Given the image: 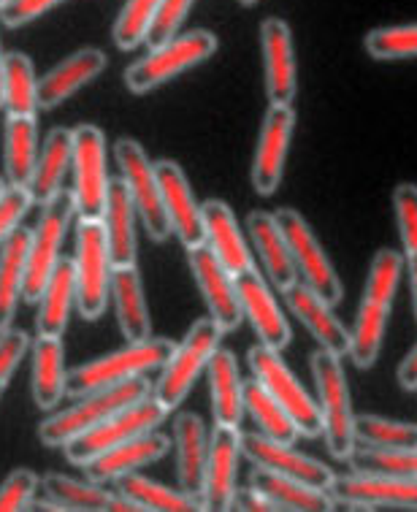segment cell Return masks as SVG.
I'll list each match as a JSON object with an SVG mask.
<instances>
[{
  "label": "cell",
  "mask_w": 417,
  "mask_h": 512,
  "mask_svg": "<svg viewBox=\"0 0 417 512\" xmlns=\"http://www.w3.org/2000/svg\"><path fill=\"white\" fill-rule=\"evenodd\" d=\"M76 217V201L71 190H57L47 204L41 206L36 228L30 231L28 244V263H25V290L22 298L28 304H36L44 285L52 277L57 261H60V244L65 239L68 225Z\"/></svg>",
  "instance_id": "5"
},
{
  "label": "cell",
  "mask_w": 417,
  "mask_h": 512,
  "mask_svg": "<svg viewBox=\"0 0 417 512\" xmlns=\"http://www.w3.org/2000/svg\"><path fill=\"white\" fill-rule=\"evenodd\" d=\"M74 201L79 220H103L109 196L106 171V136L95 125L74 128Z\"/></svg>",
  "instance_id": "12"
},
{
  "label": "cell",
  "mask_w": 417,
  "mask_h": 512,
  "mask_svg": "<svg viewBox=\"0 0 417 512\" xmlns=\"http://www.w3.org/2000/svg\"><path fill=\"white\" fill-rule=\"evenodd\" d=\"M209 393L212 412L220 426H239L244 415V382L239 377V364L231 350H214L209 358Z\"/></svg>",
  "instance_id": "30"
},
{
  "label": "cell",
  "mask_w": 417,
  "mask_h": 512,
  "mask_svg": "<svg viewBox=\"0 0 417 512\" xmlns=\"http://www.w3.org/2000/svg\"><path fill=\"white\" fill-rule=\"evenodd\" d=\"M285 293V304L293 315L301 320V326L315 336L317 345L334 353L336 358H344L350 353V331L342 326V320L334 315V307L317 296L309 285L293 282Z\"/></svg>",
  "instance_id": "21"
},
{
  "label": "cell",
  "mask_w": 417,
  "mask_h": 512,
  "mask_svg": "<svg viewBox=\"0 0 417 512\" xmlns=\"http://www.w3.org/2000/svg\"><path fill=\"white\" fill-rule=\"evenodd\" d=\"M217 47H220V41L209 30H190L182 36L177 33L174 38H168L166 44L152 47L149 55L125 68V87L133 95L149 93L190 68L201 66L217 52Z\"/></svg>",
  "instance_id": "4"
},
{
  "label": "cell",
  "mask_w": 417,
  "mask_h": 512,
  "mask_svg": "<svg viewBox=\"0 0 417 512\" xmlns=\"http://www.w3.org/2000/svg\"><path fill=\"white\" fill-rule=\"evenodd\" d=\"M223 334L225 331L214 323L212 317H201V320H195L193 326H190L185 339L174 347V353H171V358L163 366V374H160L158 385L152 391V396L168 412L177 410L179 404L187 399V393L193 391L198 374L206 369Z\"/></svg>",
  "instance_id": "7"
},
{
  "label": "cell",
  "mask_w": 417,
  "mask_h": 512,
  "mask_svg": "<svg viewBox=\"0 0 417 512\" xmlns=\"http://www.w3.org/2000/svg\"><path fill=\"white\" fill-rule=\"evenodd\" d=\"M233 285L239 293L241 312L250 320L260 342L274 347V350H285L290 345L288 317L282 315V309L274 301V293L266 285V280L260 277V271L250 266V269L233 274Z\"/></svg>",
  "instance_id": "18"
},
{
  "label": "cell",
  "mask_w": 417,
  "mask_h": 512,
  "mask_svg": "<svg viewBox=\"0 0 417 512\" xmlns=\"http://www.w3.org/2000/svg\"><path fill=\"white\" fill-rule=\"evenodd\" d=\"M247 228H250L252 244H255L260 261H263V269L274 282V288L288 290L296 282L298 269L293 263V255H290L288 242L279 231L277 217L271 212H263V209H255V212L247 215Z\"/></svg>",
  "instance_id": "25"
},
{
  "label": "cell",
  "mask_w": 417,
  "mask_h": 512,
  "mask_svg": "<svg viewBox=\"0 0 417 512\" xmlns=\"http://www.w3.org/2000/svg\"><path fill=\"white\" fill-rule=\"evenodd\" d=\"M3 49H0V103H3Z\"/></svg>",
  "instance_id": "55"
},
{
  "label": "cell",
  "mask_w": 417,
  "mask_h": 512,
  "mask_svg": "<svg viewBox=\"0 0 417 512\" xmlns=\"http://www.w3.org/2000/svg\"><path fill=\"white\" fill-rule=\"evenodd\" d=\"M250 485L258 488L266 499H271L277 510L328 512L336 507L331 494L323 488H312V485L298 483V480H290V477L269 472V469H260V466H255L250 472Z\"/></svg>",
  "instance_id": "29"
},
{
  "label": "cell",
  "mask_w": 417,
  "mask_h": 512,
  "mask_svg": "<svg viewBox=\"0 0 417 512\" xmlns=\"http://www.w3.org/2000/svg\"><path fill=\"white\" fill-rule=\"evenodd\" d=\"M136 206L130 201L125 182L112 179L109 182V196H106V212H103V228H106V242L112 266H133L136 263Z\"/></svg>",
  "instance_id": "26"
},
{
  "label": "cell",
  "mask_w": 417,
  "mask_h": 512,
  "mask_svg": "<svg viewBox=\"0 0 417 512\" xmlns=\"http://www.w3.org/2000/svg\"><path fill=\"white\" fill-rule=\"evenodd\" d=\"M393 209H396V225L404 252H417V185L401 182L393 190Z\"/></svg>",
  "instance_id": "47"
},
{
  "label": "cell",
  "mask_w": 417,
  "mask_h": 512,
  "mask_svg": "<svg viewBox=\"0 0 417 512\" xmlns=\"http://www.w3.org/2000/svg\"><path fill=\"white\" fill-rule=\"evenodd\" d=\"M244 412L258 423L263 437L274 439V442H288V445L296 442V423L290 420L288 412L282 410V404L263 388V382L255 380V377L244 382Z\"/></svg>",
  "instance_id": "37"
},
{
  "label": "cell",
  "mask_w": 417,
  "mask_h": 512,
  "mask_svg": "<svg viewBox=\"0 0 417 512\" xmlns=\"http://www.w3.org/2000/svg\"><path fill=\"white\" fill-rule=\"evenodd\" d=\"M65 347L60 336L38 334L33 345V401L38 410H55L65 396Z\"/></svg>",
  "instance_id": "31"
},
{
  "label": "cell",
  "mask_w": 417,
  "mask_h": 512,
  "mask_svg": "<svg viewBox=\"0 0 417 512\" xmlns=\"http://www.w3.org/2000/svg\"><path fill=\"white\" fill-rule=\"evenodd\" d=\"M174 442H177V480L185 494L201 499L204 488L206 456H209V442H206L204 420L195 412H182L174 420Z\"/></svg>",
  "instance_id": "28"
},
{
  "label": "cell",
  "mask_w": 417,
  "mask_h": 512,
  "mask_svg": "<svg viewBox=\"0 0 417 512\" xmlns=\"http://www.w3.org/2000/svg\"><path fill=\"white\" fill-rule=\"evenodd\" d=\"M334 504L353 510H417V480L388 475H355L334 477L328 485Z\"/></svg>",
  "instance_id": "14"
},
{
  "label": "cell",
  "mask_w": 417,
  "mask_h": 512,
  "mask_svg": "<svg viewBox=\"0 0 417 512\" xmlns=\"http://www.w3.org/2000/svg\"><path fill=\"white\" fill-rule=\"evenodd\" d=\"M296 131V112L288 103H269L263 128H260L258 149L252 158V187L258 196H274L288 160L290 139Z\"/></svg>",
  "instance_id": "13"
},
{
  "label": "cell",
  "mask_w": 417,
  "mask_h": 512,
  "mask_svg": "<svg viewBox=\"0 0 417 512\" xmlns=\"http://www.w3.org/2000/svg\"><path fill=\"white\" fill-rule=\"evenodd\" d=\"M152 391L155 388L149 385L147 377H133L128 382H120V385H109V388L84 393L71 410L57 412V415L44 420L38 426V439H41V445L47 447H65L71 439L98 426L101 420L120 412L122 407H128V404L144 399V396H152Z\"/></svg>",
  "instance_id": "2"
},
{
  "label": "cell",
  "mask_w": 417,
  "mask_h": 512,
  "mask_svg": "<svg viewBox=\"0 0 417 512\" xmlns=\"http://www.w3.org/2000/svg\"><path fill=\"white\" fill-rule=\"evenodd\" d=\"M363 47L371 60L380 63H396V60H412L417 57V25H393V28L371 30Z\"/></svg>",
  "instance_id": "43"
},
{
  "label": "cell",
  "mask_w": 417,
  "mask_h": 512,
  "mask_svg": "<svg viewBox=\"0 0 417 512\" xmlns=\"http://www.w3.org/2000/svg\"><path fill=\"white\" fill-rule=\"evenodd\" d=\"M388 315V307L363 298L361 309L355 315V326L350 331V353H347L358 369H371V366L377 364L382 339H385V328H388Z\"/></svg>",
  "instance_id": "38"
},
{
  "label": "cell",
  "mask_w": 417,
  "mask_h": 512,
  "mask_svg": "<svg viewBox=\"0 0 417 512\" xmlns=\"http://www.w3.org/2000/svg\"><path fill=\"white\" fill-rule=\"evenodd\" d=\"M41 488L47 499L60 507V512H98L106 510V504L112 499V491H106L101 483H79L74 477L57 475V472H49V475L41 477Z\"/></svg>",
  "instance_id": "39"
},
{
  "label": "cell",
  "mask_w": 417,
  "mask_h": 512,
  "mask_svg": "<svg viewBox=\"0 0 417 512\" xmlns=\"http://www.w3.org/2000/svg\"><path fill=\"white\" fill-rule=\"evenodd\" d=\"M168 410L160 404L155 396H144V399L133 401L128 407H122L120 412H114L106 420H101L98 426L90 431H84L76 439H71L65 445V458L74 466H87L93 458H98L106 450L136 439L141 434L155 431L166 420Z\"/></svg>",
  "instance_id": "8"
},
{
  "label": "cell",
  "mask_w": 417,
  "mask_h": 512,
  "mask_svg": "<svg viewBox=\"0 0 417 512\" xmlns=\"http://www.w3.org/2000/svg\"><path fill=\"white\" fill-rule=\"evenodd\" d=\"M38 160L36 114H9L3 141V171L9 185H30Z\"/></svg>",
  "instance_id": "33"
},
{
  "label": "cell",
  "mask_w": 417,
  "mask_h": 512,
  "mask_svg": "<svg viewBox=\"0 0 417 512\" xmlns=\"http://www.w3.org/2000/svg\"><path fill=\"white\" fill-rule=\"evenodd\" d=\"M396 377H399V385L404 391H417V345L409 350V355H404Z\"/></svg>",
  "instance_id": "53"
},
{
  "label": "cell",
  "mask_w": 417,
  "mask_h": 512,
  "mask_svg": "<svg viewBox=\"0 0 417 512\" xmlns=\"http://www.w3.org/2000/svg\"><path fill=\"white\" fill-rule=\"evenodd\" d=\"M241 458V434L239 426H214L209 439V456H206L204 488L201 502L204 510L220 512L231 510L233 494H236V472Z\"/></svg>",
  "instance_id": "17"
},
{
  "label": "cell",
  "mask_w": 417,
  "mask_h": 512,
  "mask_svg": "<svg viewBox=\"0 0 417 512\" xmlns=\"http://www.w3.org/2000/svg\"><path fill=\"white\" fill-rule=\"evenodd\" d=\"M250 369L255 374V380L263 382V388L282 404V410L288 412L290 420L296 423V429L301 437L315 439L323 434V418H320V404H317L309 393L304 391V385L293 377L288 364L282 361L279 350L269 345H255L247 353Z\"/></svg>",
  "instance_id": "9"
},
{
  "label": "cell",
  "mask_w": 417,
  "mask_h": 512,
  "mask_svg": "<svg viewBox=\"0 0 417 512\" xmlns=\"http://www.w3.org/2000/svg\"><path fill=\"white\" fill-rule=\"evenodd\" d=\"M30 339L25 331L19 328H6L0 331V393L6 391V385L17 372V366L22 364V358L28 353Z\"/></svg>",
  "instance_id": "50"
},
{
  "label": "cell",
  "mask_w": 417,
  "mask_h": 512,
  "mask_svg": "<svg viewBox=\"0 0 417 512\" xmlns=\"http://www.w3.org/2000/svg\"><path fill=\"white\" fill-rule=\"evenodd\" d=\"M274 217H277L279 231H282L285 242H288L298 274L304 277V285H309L323 301L336 307L344 296L342 282H339V274H336L331 261H328V255L320 247L304 215L296 212V209H290V206H282V209L274 212Z\"/></svg>",
  "instance_id": "11"
},
{
  "label": "cell",
  "mask_w": 417,
  "mask_h": 512,
  "mask_svg": "<svg viewBox=\"0 0 417 512\" xmlns=\"http://www.w3.org/2000/svg\"><path fill=\"white\" fill-rule=\"evenodd\" d=\"M401 269H404V255L399 250H380L371 258L369 280H366V296L374 304L393 307V298L399 290Z\"/></svg>",
  "instance_id": "44"
},
{
  "label": "cell",
  "mask_w": 417,
  "mask_h": 512,
  "mask_svg": "<svg viewBox=\"0 0 417 512\" xmlns=\"http://www.w3.org/2000/svg\"><path fill=\"white\" fill-rule=\"evenodd\" d=\"M30 231L17 228L0 247V331L11 328L17 304L25 290V263H28Z\"/></svg>",
  "instance_id": "35"
},
{
  "label": "cell",
  "mask_w": 417,
  "mask_h": 512,
  "mask_svg": "<svg viewBox=\"0 0 417 512\" xmlns=\"http://www.w3.org/2000/svg\"><path fill=\"white\" fill-rule=\"evenodd\" d=\"M260 47H263V71H266V95L269 103H293L298 90L296 47L293 33L282 17H266L260 22Z\"/></svg>",
  "instance_id": "19"
},
{
  "label": "cell",
  "mask_w": 417,
  "mask_h": 512,
  "mask_svg": "<svg viewBox=\"0 0 417 512\" xmlns=\"http://www.w3.org/2000/svg\"><path fill=\"white\" fill-rule=\"evenodd\" d=\"M3 190H6V185H3V179H0V193H3Z\"/></svg>",
  "instance_id": "57"
},
{
  "label": "cell",
  "mask_w": 417,
  "mask_h": 512,
  "mask_svg": "<svg viewBox=\"0 0 417 512\" xmlns=\"http://www.w3.org/2000/svg\"><path fill=\"white\" fill-rule=\"evenodd\" d=\"M112 296L122 336L128 342H144V339H149L152 320H149L144 282H141L136 263L133 266H117L112 271Z\"/></svg>",
  "instance_id": "27"
},
{
  "label": "cell",
  "mask_w": 417,
  "mask_h": 512,
  "mask_svg": "<svg viewBox=\"0 0 417 512\" xmlns=\"http://www.w3.org/2000/svg\"><path fill=\"white\" fill-rule=\"evenodd\" d=\"M155 174H158L160 196H163V206H166L168 223H171V231L177 233L182 247L190 250V247L204 244L206 233L201 204L195 201L182 166L174 163V160H160V163H155Z\"/></svg>",
  "instance_id": "20"
},
{
  "label": "cell",
  "mask_w": 417,
  "mask_h": 512,
  "mask_svg": "<svg viewBox=\"0 0 417 512\" xmlns=\"http://www.w3.org/2000/svg\"><path fill=\"white\" fill-rule=\"evenodd\" d=\"M201 217H204V233L206 244L212 247V252L220 258L225 269L231 274L250 269L252 255L250 247L241 236V228L236 223L233 209L220 198H209L201 204Z\"/></svg>",
  "instance_id": "24"
},
{
  "label": "cell",
  "mask_w": 417,
  "mask_h": 512,
  "mask_svg": "<svg viewBox=\"0 0 417 512\" xmlns=\"http://www.w3.org/2000/svg\"><path fill=\"white\" fill-rule=\"evenodd\" d=\"M0 3H3V0H0Z\"/></svg>",
  "instance_id": "58"
},
{
  "label": "cell",
  "mask_w": 417,
  "mask_h": 512,
  "mask_svg": "<svg viewBox=\"0 0 417 512\" xmlns=\"http://www.w3.org/2000/svg\"><path fill=\"white\" fill-rule=\"evenodd\" d=\"M187 263L193 269V277L198 282L201 296H204L209 317H212L217 326L223 328L225 334L236 331L244 312H241L239 293H236V285H233L231 271L225 269L220 258L214 255L212 247L206 242L187 250Z\"/></svg>",
  "instance_id": "15"
},
{
  "label": "cell",
  "mask_w": 417,
  "mask_h": 512,
  "mask_svg": "<svg viewBox=\"0 0 417 512\" xmlns=\"http://www.w3.org/2000/svg\"><path fill=\"white\" fill-rule=\"evenodd\" d=\"M355 472L361 475H388L417 480V450H377V447L355 445L353 456Z\"/></svg>",
  "instance_id": "42"
},
{
  "label": "cell",
  "mask_w": 417,
  "mask_h": 512,
  "mask_svg": "<svg viewBox=\"0 0 417 512\" xmlns=\"http://www.w3.org/2000/svg\"><path fill=\"white\" fill-rule=\"evenodd\" d=\"M160 0H128L122 6L120 17L114 22V44L122 49V52H130L139 44H144L147 38V30L152 25V19L158 14Z\"/></svg>",
  "instance_id": "45"
},
{
  "label": "cell",
  "mask_w": 417,
  "mask_h": 512,
  "mask_svg": "<svg viewBox=\"0 0 417 512\" xmlns=\"http://www.w3.org/2000/svg\"><path fill=\"white\" fill-rule=\"evenodd\" d=\"M30 206H33V198L25 185H9L0 193V247L17 231Z\"/></svg>",
  "instance_id": "49"
},
{
  "label": "cell",
  "mask_w": 417,
  "mask_h": 512,
  "mask_svg": "<svg viewBox=\"0 0 417 512\" xmlns=\"http://www.w3.org/2000/svg\"><path fill=\"white\" fill-rule=\"evenodd\" d=\"M71 158H74V131L52 128L47 141H44V147H41L36 171H33V179H30L28 185L33 204L44 206L63 187L65 171L71 166Z\"/></svg>",
  "instance_id": "32"
},
{
  "label": "cell",
  "mask_w": 417,
  "mask_h": 512,
  "mask_svg": "<svg viewBox=\"0 0 417 512\" xmlns=\"http://www.w3.org/2000/svg\"><path fill=\"white\" fill-rule=\"evenodd\" d=\"M117 483V491L125 494L128 499L139 504L141 510L147 512H198L204 510V502L193 494H185L182 488L174 491V488H166V485L155 483V480H147V477L136 475H122L114 480Z\"/></svg>",
  "instance_id": "36"
},
{
  "label": "cell",
  "mask_w": 417,
  "mask_h": 512,
  "mask_svg": "<svg viewBox=\"0 0 417 512\" xmlns=\"http://www.w3.org/2000/svg\"><path fill=\"white\" fill-rule=\"evenodd\" d=\"M309 369H312L317 385V404H320V418H323L325 445L334 458L350 461L355 450V415L342 358H336L334 353L320 347L309 358Z\"/></svg>",
  "instance_id": "3"
},
{
  "label": "cell",
  "mask_w": 417,
  "mask_h": 512,
  "mask_svg": "<svg viewBox=\"0 0 417 512\" xmlns=\"http://www.w3.org/2000/svg\"><path fill=\"white\" fill-rule=\"evenodd\" d=\"M177 342L171 339H144V342H128L125 350L103 355L95 361L76 366L65 377V393L68 396H84V393L98 391V388H109V385H120L133 377H144L147 372L163 369L166 361L174 353Z\"/></svg>",
  "instance_id": "1"
},
{
  "label": "cell",
  "mask_w": 417,
  "mask_h": 512,
  "mask_svg": "<svg viewBox=\"0 0 417 512\" xmlns=\"http://www.w3.org/2000/svg\"><path fill=\"white\" fill-rule=\"evenodd\" d=\"M41 488V477L30 469H14L0 485V512L28 510L33 496Z\"/></svg>",
  "instance_id": "48"
},
{
  "label": "cell",
  "mask_w": 417,
  "mask_h": 512,
  "mask_svg": "<svg viewBox=\"0 0 417 512\" xmlns=\"http://www.w3.org/2000/svg\"><path fill=\"white\" fill-rule=\"evenodd\" d=\"M355 445L377 447V450H417V423L380 418V415H358L353 423Z\"/></svg>",
  "instance_id": "41"
},
{
  "label": "cell",
  "mask_w": 417,
  "mask_h": 512,
  "mask_svg": "<svg viewBox=\"0 0 417 512\" xmlns=\"http://www.w3.org/2000/svg\"><path fill=\"white\" fill-rule=\"evenodd\" d=\"M76 304L84 320H98L112 293V255L103 220H79L76 228Z\"/></svg>",
  "instance_id": "6"
},
{
  "label": "cell",
  "mask_w": 417,
  "mask_h": 512,
  "mask_svg": "<svg viewBox=\"0 0 417 512\" xmlns=\"http://www.w3.org/2000/svg\"><path fill=\"white\" fill-rule=\"evenodd\" d=\"M168 450H171V442L155 434V431H149V434L128 439V442H122V445L112 447V450H106L98 458H93L90 464L84 466V472H87V480H93V483H114L117 477L139 472L141 466L160 461Z\"/></svg>",
  "instance_id": "22"
},
{
  "label": "cell",
  "mask_w": 417,
  "mask_h": 512,
  "mask_svg": "<svg viewBox=\"0 0 417 512\" xmlns=\"http://www.w3.org/2000/svg\"><path fill=\"white\" fill-rule=\"evenodd\" d=\"M36 328L41 336H63L68 317L76 301V269L74 261L60 258L52 271V277L44 285V293L38 298Z\"/></svg>",
  "instance_id": "34"
},
{
  "label": "cell",
  "mask_w": 417,
  "mask_h": 512,
  "mask_svg": "<svg viewBox=\"0 0 417 512\" xmlns=\"http://www.w3.org/2000/svg\"><path fill=\"white\" fill-rule=\"evenodd\" d=\"M409 282H412V304H415V320H417V252H409Z\"/></svg>",
  "instance_id": "54"
},
{
  "label": "cell",
  "mask_w": 417,
  "mask_h": 512,
  "mask_svg": "<svg viewBox=\"0 0 417 512\" xmlns=\"http://www.w3.org/2000/svg\"><path fill=\"white\" fill-rule=\"evenodd\" d=\"M241 6H255V3H258V0H239Z\"/></svg>",
  "instance_id": "56"
},
{
  "label": "cell",
  "mask_w": 417,
  "mask_h": 512,
  "mask_svg": "<svg viewBox=\"0 0 417 512\" xmlns=\"http://www.w3.org/2000/svg\"><path fill=\"white\" fill-rule=\"evenodd\" d=\"M3 109L9 114H36L38 82L33 63L22 52H6L3 57Z\"/></svg>",
  "instance_id": "40"
},
{
  "label": "cell",
  "mask_w": 417,
  "mask_h": 512,
  "mask_svg": "<svg viewBox=\"0 0 417 512\" xmlns=\"http://www.w3.org/2000/svg\"><path fill=\"white\" fill-rule=\"evenodd\" d=\"M114 158L120 166L122 182L128 187L130 201L136 206L141 225L152 242H166L171 233L166 206L160 196V182L155 166L149 163L147 152L136 139H120L114 144Z\"/></svg>",
  "instance_id": "10"
},
{
  "label": "cell",
  "mask_w": 417,
  "mask_h": 512,
  "mask_svg": "<svg viewBox=\"0 0 417 512\" xmlns=\"http://www.w3.org/2000/svg\"><path fill=\"white\" fill-rule=\"evenodd\" d=\"M106 55L101 49H79L71 57H65L60 66L49 71L38 82V109H55L57 103L68 101L76 90H82L84 84H90L106 68Z\"/></svg>",
  "instance_id": "23"
},
{
  "label": "cell",
  "mask_w": 417,
  "mask_h": 512,
  "mask_svg": "<svg viewBox=\"0 0 417 512\" xmlns=\"http://www.w3.org/2000/svg\"><path fill=\"white\" fill-rule=\"evenodd\" d=\"M65 0H3L0 3V22L6 28H22L41 14H47Z\"/></svg>",
  "instance_id": "51"
},
{
  "label": "cell",
  "mask_w": 417,
  "mask_h": 512,
  "mask_svg": "<svg viewBox=\"0 0 417 512\" xmlns=\"http://www.w3.org/2000/svg\"><path fill=\"white\" fill-rule=\"evenodd\" d=\"M195 0H160V9L152 19V25L147 30V41L149 49L160 47V44H166L168 38H174L185 25L187 14H190V6H193Z\"/></svg>",
  "instance_id": "46"
},
{
  "label": "cell",
  "mask_w": 417,
  "mask_h": 512,
  "mask_svg": "<svg viewBox=\"0 0 417 512\" xmlns=\"http://www.w3.org/2000/svg\"><path fill=\"white\" fill-rule=\"evenodd\" d=\"M231 510H239V512H277L274 502L266 499V496L260 494L258 488H236V494H233V502H231Z\"/></svg>",
  "instance_id": "52"
},
{
  "label": "cell",
  "mask_w": 417,
  "mask_h": 512,
  "mask_svg": "<svg viewBox=\"0 0 417 512\" xmlns=\"http://www.w3.org/2000/svg\"><path fill=\"white\" fill-rule=\"evenodd\" d=\"M241 456L250 458L260 469H269V472L312 485V488H323V491H328V485L334 483L336 477L331 466L298 453L288 442H274L263 434H241Z\"/></svg>",
  "instance_id": "16"
}]
</instances>
